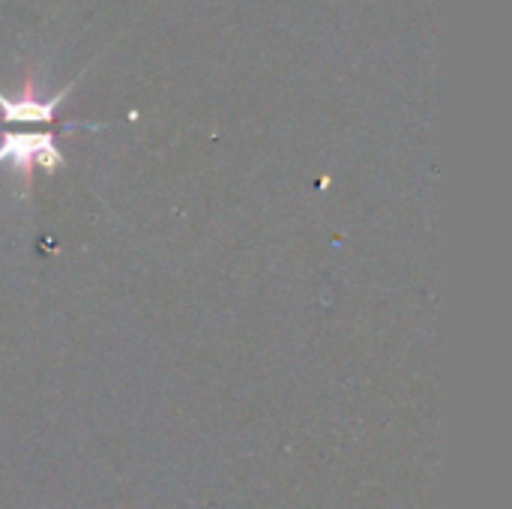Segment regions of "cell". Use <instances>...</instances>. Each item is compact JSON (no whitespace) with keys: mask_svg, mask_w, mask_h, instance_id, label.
I'll return each instance as SVG.
<instances>
[{"mask_svg":"<svg viewBox=\"0 0 512 509\" xmlns=\"http://www.w3.org/2000/svg\"><path fill=\"white\" fill-rule=\"evenodd\" d=\"M0 165L15 168L21 180L27 183L33 168L39 171H57L63 168V153L57 147L54 132H3L0 135Z\"/></svg>","mask_w":512,"mask_h":509,"instance_id":"6da1fadb","label":"cell"},{"mask_svg":"<svg viewBox=\"0 0 512 509\" xmlns=\"http://www.w3.org/2000/svg\"><path fill=\"white\" fill-rule=\"evenodd\" d=\"M78 84V78L72 81V84H66L57 96H51V99H39L36 96V84H33V75L27 72L24 75V90H21V96H6V93H0V120L3 123H54L57 120V111H60V105H63V99L72 93V87Z\"/></svg>","mask_w":512,"mask_h":509,"instance_id":"7a4b0ae2","label":"cell"}]
</instances>
